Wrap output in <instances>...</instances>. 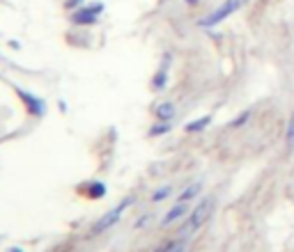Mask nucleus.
Instances as JSON below:
<instances>
[{
    "label": "nucleus",
    "mask_w": 294,
    "mask_h": 252,
    "mask_svg": "<svg viewBox=\"0 0 294 252\" xmlns=\"http://www.w3.org/2000/svg\"><path fill=\"white\" fill-rule=\"evenodd\" d=\"M212 211H214V197H204L202 202H200L198 207H195L193 211L189 213V220H186V225L182 227V234H193V232H198V229L202 227L207 220H209Z\"/></svg>",
    "instance_id": "1"
},
{
    "label": "nucleus",
    "mask_w": 294,
    "mask_h": 252,
    "mask_svg": "<svg viewBox=\"0 0 294 252\" xmlns=\"http://www.w3.org/2000/svg\"><path fill=\"white\" fill-rule=\"evenodd\" d=\"M244 3H246V0H225L221 7H216L212 14L204 16V19L200 21V25H202V28H214V25H219L221 21L228 19L230 14H234L237 10H241V7H244Z\"/></svg>",
    "instance_id": "2"
},
{
    "label": "nucleus",
    "mask_w": 294,
    "mask_h": 252,
    "mask_svg": "<svg viewBox=\"0 0 294 252\" xmlns=\"http://www.w3.org/2000/svg\"><path fill=\"white\" fill-rule=\"evenodd\" d=\"M134 204V197H127V199H122L120 204L115 209H110L108 213H104V216L97 220L95 225H92V234H101V232H106V229H110L113 225H117V220L122 218V213H124V209L127 207H131Z\"/></svg>",
    "instance_id": "3"
},
{
    "label": "nucleus",
    "mask_w": 294,
    "mask_h": 252,
    "mask_svg": "<svg viewBox=\"0 0 294 252\" xmlns=\"http://www.w3.org/2000/svg\"><path fill=\"white\" fill-rule=\"evenodd\" d=\"M104 12V3H95V5H88V7H80L71 14V21L76 25H92L99 21V14Z\"/></svg>",
    "instance_id": "4"
},
{
    "label": "nucleus",
    "mask_w": 294,
    "mask_h": 252,
    "mask_svg": "<svg viewBox=\"0 0 294 252\" xmlns=\"http://www.w3.org/2000/svg\"><path fill=\"white\" fill-rule=\"evenodd\" d=\"M16 94H19V99H23L28 115H32V117H44L46 115V104L41 99H37V96H32V94H28L25 89H19V87H16Z\"/></svg>",
    "instance_id": "5"
},
{
    "label": "nucleus",
    "mask_w": 294,
    "mask_h": 252,
    "mask_svg": "<svg viewBox=\"0 0 294 252\" xmlns=\"http://www.w3.org/2000/svg\"><path fill=\"white\" fill-rule=\"evenodd\" d=\"M168 62H170V55H165L163 67H161L154 74V78H152V89H154V92H161V89L168 85Z\"/></svg>",
    "instance_id": "6"
},
{
    "label": "nucleus",
    "mask_w": 294,
    "mask_h": 252,
    "mask_svg": "<svg viewBox=\"0 0 294 252\" xmlns=\"http://www.w3.org/2000/svg\"><path fill=\"white\" fill-rule=\"evenodd\" d=\"M186 213H189V207H186V202H177V204H175V207L163 216V225L177 223V220H180V218H184Z\"/></svg>",
    "instance_id": "7"
},
{
    "label": "nucleus",
    "mask_w": 294,
    "mask_h": 252,
    "mask_svg": "<svg viewBox=\"0 0 294 252\" xmlns=\"http://www.w3.org/2000/svg\"><path fill=\"white\" fill-rule=\"evenodd\" d=\"M175 113H177V108H175V104H170V101H163V104L156 106L154 115L159 122H170V119L175 117Z\"/></svg>",
    "instance_id": "8"
},
{
    "label": "nucleus",
    "mask_w": 294,
    "mask_h": 252,
    "mask_svg": "<svg viewBox=\"0 0 294 252\" xmlns=\"http://www.w3.org/2000/svg\"><path fill=\"white\" fill-rule=\"evenodd\" d=\"M106 195V183L104 181H90L85 186V197L90 199H101Z\"/></svg>",
    "instance_id": "9"
},
{
    "label": "nucleus",
    "mask_w": 294,
    "mask_h": 252,
    "mask_svg": "<svg viewBox=\"0 0 294 252\" xmlns=\"http://www.w3.org/2000/svg\"><path fill=\"white\" fill-rule=\"evenodd\" d=\"M209 124H212V115H204V117L195 119V122H189L184 126V131H186V133H200V131H204Z\"/></svg>",
    "instance_id": "10"
},
{
    "label": "nucleus",
    "mask_w": 294,
    "mask_h": 252,
    "mask_svg": "<svg viewBox=\"0 0 294 252\" xmlns=\"http://www.w3.org/2000/svg\"><path fill=\"white\" fill-rule=\"evenodd\" d=\"M200 190H202V183H200V181L191 183V186L184 188V193L180 195V199H177V202H191V199H195L200 195Z\"/></svg>",
    "instance_id": "11"
},
{
    "label": "nucleus",
    "mask_w": 294,
    "mask_h": 252,
    "mask_svg": "<svg viewBox=\"0 0 294 252\" xmlns=\"http://www.w3.org/2000/svg\"><path fill=\"white\" fill-rule=\"evenodd\" d=\"M285 144H287V149L294 147V110L287 119V126H285Z\"/></svg>",
    "instance_id": "12"
},
{
    "label": "nucleus",
    "mask_w": 294,
    "mask_h": 252,
    "mask_svg": "<svg viewBox=\"0 0 294 252\" xmlns=\"http://www.w3.org/2000/svg\"><path fill=\"white\" fill-rule=\"evenodd\" d=\"M170 129H173V124H170V122H159V124H154V126L150 129V135H152V138H156V135H165Z\"/></svg>",
    "instance_id": "13"
},
{
    "label": "nucleus",
    "mask_w": 294,
    "mask_h": 252,
    "mask_svg": "<svg viewBox=\"0 0 294 252\" xmlns=\"http://www.w3.org/2000/svg\"><path fill=\"white\" fill-rule=\"evenodd\" d=\"M250 115H253L250 110H244V113H239L237 117L232 119V122H230V129H239V126H244V124L250 119Z\"/></svg>",
    "instance_id": "14"
},
{
    "label": "nucleus",
    "mask_w": 294,
    "mask_h": 252,
    "mask_svg": "<svg viewBox=\"0 0 294 252\" xmlns=\"http://www.w3.org/2000/svg\"><path fill=\"white\" fill-rule=\"evenodd\" d=\"M170 193H173V188H170V186H161L159 190H154V195H152V202H161V199L170 197Z\"/></svg>",
    "instance_id": "15"
},
{
    "label": "nucleus",
    "mask_w": 294,
    "mask_h": 252,
    "mask_svg": "<svg viewBox=\"0 0 294 252\" xmlns=\"http://www.w3.org/2000/svg\"><path fill=\"white\" fill-rule=\"evenodd\" d=\"M165 252H189V250H186L184 241H173V243H168V250Z\"/></svg>",
    "instance_id": "16"
},
{
    "label": "nucleus",
    "mask_w": 294,
    "mask_h": 252,
    "mask_svg": "<svg viewBox=\"0 0 294 252\" xmlns=\"http://www.w3.org/2000/svg\"><path fill=\"white\" fill-rule=\"evenodd\" d=\"M150 220H152V216H143V218H140V220H138V223H136V229H138V227H143V225H145V223H150Z\"/></svg>",
    "instance_id": "17"
},
{
    "label": "nucleus",
    "mask_w": 294,
    "mask_h": 252,
    "mask_svg": "<svg viewBox=\"0 0 294 252\" xmlns=\"http://www.w3.org/2000/svg\"><path fill=\"white\" fill-rule=\"evenodd\" d=\"M80 5V0H67V7H69V10H71V7H78Z\"/></svg>",
    "instance_id": "18"
},
{
    "label": "nucleus",
    "mask_w": 294,
    "mask_h": 252,
    "mask_svg": "<svg viewBox=\"0 0 294 252\" xmlns=\"http://www.w3.org/2000/svg\"><path fill=\"white\" fill-rule=\"evenodd\" d=\"M198 3H202V0H186V5H198Z\"/></svg>",
    "instance_id": "19"
},
{
    "label": "nucleus",
    "mask_w": 294,
    "mask_h": 252,
    "mask_svg": "<svg viewBox=\"0 0 294 252\" xmlns=\"http://www.w3.org/2000/svg\"><path fill=\"white\" fill-rule=\"evenodd\" d=\"M7 252H23V250H21V247H10Z\"/></svg>",
    "instance_id": "20"
},
{
    "label": "nucleus",
    "mask_w": 294,
    "mask_h": 252,
    "mask_svg": "<svg viewBox=\"0 0 294 252\" xmlns=\"http://www.w3.org/2000/svg\"><path fill=\"white\" fill-rule=\"evenodd\" d=\"M0 241H3V234H0Z\"/></svg>",
    "instance_id": "21"
}]
</instances>
